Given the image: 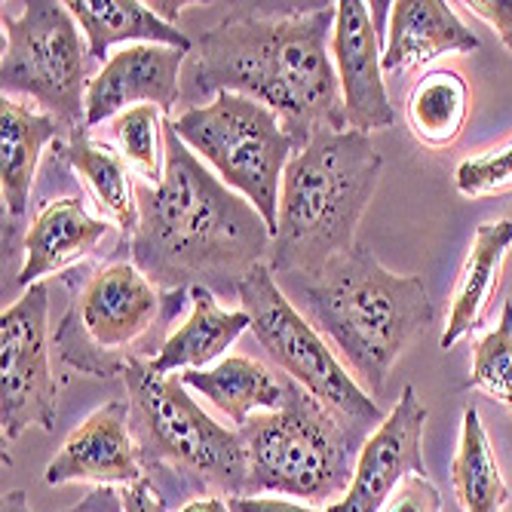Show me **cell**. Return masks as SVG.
Segmentation results:
<instances>
[{"label":"cell","instance_id":"836d02e7","mask_svg":"<svg viewBox=\"0 0 512 512\" xmlns=\"http://www.w3.org/2000/svg\"><path fill=\"white\" fill-rule=\"evenodd\" d=\"M178 512H230V506L221 497H200V500H188Z\"/></svg>","mask_w":512,"mask_h":512},{"label":"cell","instance_id":"f546056e","mask_svg":"<svg viewBox=\"0 0 512 512\" xmlns=\"http://www.w3.org/2000/svg\"><path fill=\"white\" fill-rule=\"evenodd\" d=\"M227 506L230 512H344V500H335L325 509H310L283 497H230Z\"/></svg>","mask_w":512,"mask_h":512},{"label":"cell","instance_id":"83f0119b","mask_svg":"<svg viewBox=\"0 0 512 512\" xmlns=\"http://www.w3.org/2000/svg\"><path fill=\"white\" fill-rule=\"evenodd\" d=\"M454 184H457V191L470 200L512 191V138L500 148H491V151H482L476 157L463 160L454 172Z\"/></svg>","mask_w":512,"mask_h":512},{"label":"cell","instance_id":"d4e9b609","mask_svg":"<svg viewBox=\"0 0 512 512\" xmlns=\"http://www.w3.org/2000/svg\"><path fill=\"white\" fill-rule=\"evenodd\" d=\"M451 485L463 512H500L509 500L491 439L473 405L463 411L460 442L451 460Z\"/></svg>","mask_w":512,"mask_h":512},{"label":"cell","instance_id":"4fadbf2b","mask_svg":"<svg viewBox=\"0 0 512 512\" xmlns=\"http://www.w3.org/2000/svg\"><path fill=\"white\" fill-rule=\"evenodd\" d=\"M332 31V62L341 83L347 129L368 135L396 123L384 83V50L378 28L362 0H338Z\"/></svg>","mask_w":512,"mask_h":512},{"label":"cell","instance_id":"e0dca14e","mask_svg":"<svg viewBox=\"0 0 512 512\" xmlns=\"http://www.w3.org/2000/svg\"><path fill=\"white\" fill-rule=\"evenodd\" d=\"M479 46L482 40L457 19L445 0H399L390 10L384 71L399 74L417 65H430L448 53H476Z\"/></svg>","mask_w":512,"mask_h":512},{"label":"cell","instance_id":"f1b7e54d","mask_svg":"<svg viewBox=\"0 0 512 512\" xmlns=\"http://www.w3.org/2000/svg\"><path fill=\"white\" fill-rule=\"evenodd\" d=\"M381 512H442V497L427 476H408Z\"/></svg>","mask_w":512,"mask_h":512},{"label":"cell","instance_id":"484cf974","mask_svg":"<svg viewBox=\"0 0 512 512\" xmlns=\"http://www.w3.org/2000/svg\"><path fill=\"white\" fill-rule=\"evenodd\" d=\"M166 120L154 105H138L114 120V135L123 160L138 172V178L157 184L166 169Z\"/></svg>","mask_w":512,"mask_h":512},{"label":"cell","instance_id":"7402d4cb","mask_svg":"<svg viewBox=\"0 0 512 512\" xmlns=\"http://www.w3.org/2000/svg\"><path fill=\"white\" fill-rule=\"evenodd\" d=\"M246 329H252L246 310H224L209 289L197 286L191 289L188 319L169 335L157 359H151V368L160 371V375L206 368L209 362L221 359V353L234 347Z\"/></svg>","mask_w":512,"mask_h":512},{"label":"cell","instance_id":"ffe728a7","mask_svg":"<svg viewBox=\"0 0 512 512\" xmlns=\"http://www.w3.org/2000/svg\"><path fill=\"white\" fill-rule=\"evenodd\" d=\"M65 132L68 126L56 117L31 111L28 105L4 96V105H0V188H4V212L13 221L28 209L43 148L56 145Z\"/></svg>","mask_w":512,"mask_h":512},{"label":"cell","instance_id":"ba28073f","mask_svg":"<svg viewBox=\"0 0 512 512\" xmlns=\"http://www.w3.org/2000/svg\"><path fill=\"white\" fill-rule=\"evenodd\" d=\"M166 123L200 163L206 160L230 191L258 209L273 234L283 172L298 151L279 117L246 96L218 92Z\"/></svg>","mask_w":512,"mask_h":512},{"label":"cell","instance_id":"5b68a950","mask_svg":"<svg viewBox=\"0 0 512 512\" xmlns=\"http://www.w3.org/2000/svg\"><path fill=\"white\" fill-rule=\"evenodd\" d=\"M123 381L145 479L166 509L172 497H246L249 460L240 430L218 424L191 399L181 375H160L151 362H132Z\"/></svg>","mask_w":512,"mask_h":512},{"label":"cell","instance_id":"d6a6232c","mask_svg":"<svg viewBox=\"0 0 512 512\" xmlns=\"http://www.w3.org/2000/svg\"><path fill=\"white\" fill-rule=\"evenodd\" d=\"M62 512H126V509H123L120 491H114L111 485H99V488H92L77 506H68Z\"/></svg>","mask_w":512,"mask_h":512},{"label":"cell","instance_id":"52a82bcc","mask_svg":"<svg viewBox=\"0 0 512 512\" xmlns=\"http://www.w3.org/2000/svg\"><path fill=\"white\" fill-rule=\"evenodd\" d=\"M240 433L249 460L246 497L283 494L316 503L347 497L368 439L298 384L283 408L252 414Z\"/></svg>","mask_w":512,"mask_h":512},{"label":"cell","instance_id":"8992f818","mask_svg":"<svg viewBox=\"0 0 512 512\" xmlns=\"http://www.w3.org/2000/svg\"><path fill=\"white\" fill-rule=\"evenodd\" d=\"M188 301V289L163 292L132 261H111L74 289L53 347L80 375H126L132 362L157 359Z\"/></svg>","mask_w":512,"mask_h":512},{"label":"cell","instance_id":"44dd1931","mask_svg":"<svg viewBox=\"0 0 512 512\" xmlns=\"http://www.w3.org/2000/svg\"><path fill=\"white\" fill-rule=\"evenodd\" d=\"M65 7L89 43L92 62H108V50L114 43H154L181 53L194 50V40L188 34L163 22L151 4H142V0H68Z\"/></svg>","mask_w":512,"mask_h":512},{"label":"cell","instance_id":"3957f363","mask_svg":"<svg viewBox=\"0 0 512 512\" xmlns=\"http://www.w3.org/2000/svg\"><path fill=\"white\" fill-rule=\"evenodd\" d=\"M276 283L375 396L384 393L411 338L436 316L424 279L387 270L365 243L325 261L319 270L276 276Z\"/></svg>","mask_w":512,"mask_h":512},{"label":"cell","instance_id":"4dcf8cb0","mask_svg":"<svg viewBox=\"0 0 512 512\" xmlns=\"http://www.w3.org/2000/svg\"><path fill=\"white\" fill-rule=\"evenodd\" d=\"M463 7L476 13L479 19H485L497 31L506 50L512 53V0H467Z\"/></svg>","mask_w":512,"mask_h":512},{"label":"cell","instance_id":"2e32d148","mask_svg":"<svg viewBox=\"0 0 512 512\" xmlns=\"http://www.w3.org/2000/svg\"><path fill=\"white\" fill-rule=\"evenodd\" d=\"M111 224L96 218L83 197H59L43 203L25 234V264L19 270V286L31 289L43 276L62 273L86 261L108 237Z\"/></svg>","mask_w":512,"mask_h":512},{"label":"cell","instance_id":"5bb4252c","mask_svg":"<svg viewBox=\"0 0 512 512\" xmlns=\"http://www.w3.org/2000/svg\"><path fill=\"white\" fill-rule=\"evenodd\" d=\"M188 56L191 53L154 43H132L117 50L86 89V129L117 120L138 105H154L169 114L181 99V74Z\"/></svg>","mask_w":512,"mask_h":512},{"label":"cell","instance_id":"ac0fdd59","mask_svg":"<svg viewBox=\"0 0 512 512\" xmlns=\"http://www.w3.org/2000/svg\"><path fill=\"white\" fill-rule=\"evenodd\" d=\"M509 249H512V221L509 218L485 221L476 227L470 255L460 267L457 286L451 295L448 325L439 338L442 350H451L460 338H467L470 332L479 329V325H485L494 295L500 289V276H503Z\"/></svg>","mask_w":512,"mask_h":512},{"label":"cell","instance_id":"30bf717a","mask_svg":"<svg viewBox=\"0 0 512 512\" xmlns=\"http://www.w3.org/2000/svg\"><path fill=\"white\" fill-rule=\"evenodd\" d=\"M4 25V96H28L43 114L56 117L68 132L86 126V89L92 83L89 43L77 31L65 4L34 0L22 16H0Z\"/></svg>","mask_w":512,"mask_h":512},{"label":"cell","instance_id":"7a4b0ae2","mask_svg":"<svg viewBox=\"0 0 512 512\" xmlns=\"http://www.w3.org/2000/svg\"><path fill=\"white\" fill-rule=\"evenodd\" d=\"M166 169L157 184L135 181L138 227L129 261L163 292H240L267 264L270 227L258 209L206 169L166 123Z\"/></svg>","mask_w":512,"mask_h":512},{"label":"cell","instance_id":"7c38bea8","mask_svg":"<svg viewBox=\"0 0 512 512\" xmlns=\"http://www.w3.org/2000/svg\"><path fill=\"white\" fill-rule=\"evenodd\" d=\"M424 424L427 405L408 384L393 411L384 417V424L359 448L353 485L344 497V512H381L408 476H427L421 454Z\"/></svg>","mask_w":512,"mask_h":512},{"label":"cell","instance_id":"1f68e13d","mask_svg":"<svg viewBox=\"0 0 512 512\" xmlns=\"http://www.w3.org/2000/svg\"><path fill=\"white\" fill-rule=\"evenodd\" d=\"M120 497H123V509L126 512H166L163 497L157 494V488L148 479L135 482V485H126L120 491Z\"/></svg>","mask_w":512,"mask_h":512},{"label":"cell","instance_id":"603a6c76","mask_svg":"<svg viewBox=\"0 0 512 512\" xmlns=\"http://www.w3.org/2000/svg\"><path fill=\"white\" fill-rule=\"evenodd\" d=\"M65 160L86 181V188L96 197L99 209L108 212V218L123 230L120 252H126L138 227V203H135V181L129 178L123 154H117L108 142L92 138V132L80 126L68 135Z\"/></svg>","mask_w":512,"mask_h":512},{"label":"cell","instance_id":"6da1fadb","mask_svg":"<svg viewBox=\"0 0 512 512\" xmlns=\"http://www.w3.org/2000/svg\"><path fill=\"white\" fill-rule=\"evenodd\" d=\"M335 16V4L286 16L234 10L197 40L181 74V96H246L279 117L298 151L319 132H347L332 62Z\"/></svg>","mask_w":512,"mask_h":512},{"label":"cell","instance_id":"4316f807","mask_svg":"<svg viewBox=\"0 0 512 512\" xmlns=\"http://www.w3.org/2000/svg\"><path fill=\"white\" fill-rule=\"evenodd\" d=\"M467 390L485 393L500 402L512 417V304L506 301L500 310V322L479 338L473 350V371Z\"/></svg>","mask_w":512,"mask_h":512},{"label":"cell","instance_id":"277c9868","mask_svg":"<svg viewBox=\"0 0 512 512\" xmlns=\"http://www.w3.org/2000/svg\"><path fill=\"white\" fill-rule=\"evenodd\" d=\"M384 160L362 132H319L295 151L279 188L267 267L310 273L356 246V227L378 191Z\"/></svg>","mask_w":512,"mask_h":512},{"label":"cell","instance_id":"cb8c5ba5","mask_svg":"<svg viewBox=\"0 0 512 512\" xmlns=\"http://www.w3.org/2000/svg\"><path fill=\"white\" fill-rule=\"evenodd\" d=\"M470 117V86L454 68H433L405 99L411 135L427 148H451Z\"/></svg>","mask_w":512,"mask_h":512},{"label":"cell","instance_id":"9a60e30c","mask_svg":"<svg viewBox=\"0 0 512 512\" xmlns=\"http://www.w3.org/2000/svg\"><path fill=\"white\" fill-rule=\"evenodd\" d=\"M145 479L142 454L129 430V402H108L92 411L65 439L56 457L46 463V485L96 482V485H135Z\"/></svg>","mask_w":512,"mask_h":512},{"label":"cell","instance_id":"d6986e66","mask_svg":"<svg viewBox=\"0 0 512 512\" xmlns=\"http://www.w3.org/2000/svg\"><path fill=\"white\" fill-rule=\"evenodd\" d=\"M181 384L206 396L237 430H243L258 411L283 408L295 387L292 378L276 375L273 368L249 356H227L212 368L181 371Z\"/></svg>","mask_w":512,"mask_h":512},{"label":"cell","instance_id":"9c48e42d","mask_svg":"<svg viewBox=\"0 0 512 512\" xmlns=\"http://www.w3.org/2000/svg\"><path fill=\"white\" fill-rule=\"evenodd\" d=\"M237 298L249 313L252 335L286 378L341 414L362 436H371L384 424L381 405L359 387V381L350 378V371L338 362L325 338L279 289L276 273L267 264H258L243 279Z\"/></svg>","mask_w":512,"mask_h":512},{"label":"cell","instance_id":"e575fe53","mask_svg":"<svg viewBox=\"0 0 512 512\" xmlns=\"http://www.w3.org/2000/svg\"><path fill=\"white\" fill-rule=\"evenodd\" d=\"M0 512H34V509L28 506V494L25 491H10L4 497V506H0Z\"/></svg>","mask_w":512,"mask_h":512},{"label":"cell","instance_id":"8fae6325","mask_svg":"<svg viewBox=\"0 0 512 512\" xmlns=\"http://www.w3.org/2000/svg\"><path fill=\"white\" fill-rule=\"evenodd\" d=\"M50 286H31L0 316V424L4 442L28 427L56 430L59 381L50 368Z\"/></svg>","mask_w":512,"mask_h":512}]
</instances>
